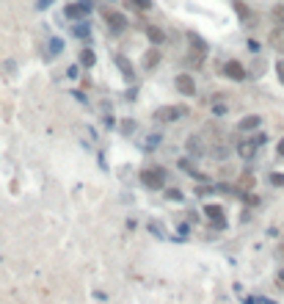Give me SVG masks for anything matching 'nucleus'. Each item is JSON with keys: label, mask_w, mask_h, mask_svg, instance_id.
Wrapping results in <instances>:
<instances>
[{"label": "nucleus", "mask_w": 284, "mask_h": 304, "mask_svg": "<svg viewBox=\"0 0 284 304\" xmlns=\"http://www.w3.org/2000/svg\"><path fill=\"white\" fill-rule=\"evenodd\" d=\"M223 75H229L232 80H243L246 78V69L240 67L238 61H226V64H223Z\"/></svg>", "instance_id": "6"}, {"label": "nucleus", "mask_w": 284, "mask_h": 304, "mask_svg": "<svg viewBox=\"0 0 284 304\" xmlns=\"http://www.w3.org/2000/svg\"><path fill=\"white\" fill-rule=\"evenodd\" d=\"M116 64L122 67V72H124V78H133V64L127 61L124 56H116Z\"/></svg>", "instance_id": "13"}, {"label": "nucleus", "mask_w": 284, "mask_h": 304, "mask_svg": "<svg viewBox=\"0 0 284 304\" xmlns=\"http://www.w3.org/2000/svg\"><path fill=\"white\" fill-rule=\"evenodd\" d=\"M180 114H182V116L188 114V108H185V105H168V108H160V111H157V119L171 122V119H177Z\"/></svg>", "instance_id": "3"}, {"label": "nucleus", "mask_w": 284, "mask_h": 304, "mask_svg": "<svg viewBox=\"0 0 284 304\" xmlns=\"http://www.w3.org/2000/svg\"><path fill=\"white\" fill-rule=\"evenodd\" d=\"M177 89H180L185 97H193V94H196V83H193L191 75H177Z\"/></svg>", "instance_id": "4"}, {"label": "nucleus", "mask_w": 284, "mask_h": 304, "mask_svg": "<svg viewBox=\"0 0 284 304\" xmlns=\"http://www.w3.org/2000/svg\"><path fill=\"white\" fill-rule=\"evenodd\" d=\"M88 9H91V6H88L86 0H80V3H72V6H67V17H72V20H78V17H86V14H88Z\"/></svg>", "instance_id": "7"}, {"label": "nucleus", "mask_w": 284, "mask_h": 304, "mask_svg": "<svg viewBox=\"0 0 284 304\" xmlns=\"http://www.w3.org/2000/svg\"><path fill=\"white\" fill-rule=\"evenodd\" d=\"M259 144H265V136H262V133H257L251 141H240V144H238V155L248 161V158L257 155V147H259Z\"/></svg>", "instance_id": "1"}, {"label": "nucleus", "mask_w": 284, "mask_h": 304, "mask_svg": "<svg viewBox=\"0 0 284 304\" xmlns=\"http://www.w3.org/2000/svg\"><path fill=\"white\" fill-rule=\"evenodd\" d=\"M157 61H160V47H152L149 53H146V58H144V67H146V69H152Z\"/></svg>", "instance_id": "10"}, {"label": "nucleus", "mask_w": 284, "mask_h": 304, "mask_svg": "<svg viewBox=\"0 0 284 304\" xmlns=\"http://www.w3.org/2000/svg\"><path fill=\"white\" fill-rule=\"evenodd\" d=\"M204 213L210 216L212 221H215V227H223V224H226V216H223V208H221V205H207Z\"/></svg>", "instance_id": "5"}, {"label": "nucleus", "mask_w": 284, "mask_h": 304, "mask_svg": "<svg viewBox=\"0 0 284 304\" xmlns=\"http://www.w3.org/2000/svg\"><path fill=\"white\" fill-rule=\"evenodd\" d=\"M273 20L284 28V6H276V9H273Z\"/></svg>", "instance_id": "18"}, {"label": "nucleus", "mask_w": 284, "mask_h": 304, "mask_svg": "<svg viewBox=\"0 0 284 304\" xmlns=\"http://www.w3.org/2000/svg\"><path fill=\"white\" fill-rule=\"evenodd\" d=\"M240 130H254V127H259V116H246V119H240Z\"/></svg>", "instance_id": "11"}, {"label": "nucleus", "mask_w": 284, "mask_h": 304, "mask_svg": "<svg viewBox=\"0 0 284 304\" xmlns=\"http://www.w3.org/2000/svg\"><path fill=\"white\" fill-rule=\"evenodd\" d=\"M235 9H238V14H240V17H243V20H246V22H248V20H254V14H251V11H248V9H246V6H243V3H235Z\"/></svg>", "instance_id": "17"}, {"label": "nucleus", "mask_w": 284, "mask_h": 304, "mask_svg": "<svg viewBox=\"0 0 284 304\" xmlns=\"http://www.w3.org/2000/svg\"><path fill=\"white\" fill-rule=\"evenodd\" d=\"M80 64H83V67H91V64H94V50H83L80 53Z\"/></svg>", "instance_id": "16"}, {"label": "nucleus", "mask_w": 284, "mask_h": 304, "mask_svg": "<svg viewBox=\"0 0 284 304\" xmlns=\"http://www.w3.org/2000/svg\"><path fill=\"white\" fill-rule=\"evenodd\" d=\"M127 6H130V9H135V11H146L152 6V0H127Z\"/></svg>", "instance_id": "15"}, {"label": "nucleus", "mask_w": 284, "mask_h": 304, "mask_svg": "<svg viewBox=\"0 0 284 304\" xmlns=\"http://www.w3.org/2000/svg\"><path fill=\"white\" fill-rule=\"evenodd\" d=\"M188 149H193V152H196V149H199V138H196V136H193V138H191V141H188Z\"/></svg>", "instance_id": "21"}, {"label": "nucleus", "mask_w": 284, "mask_h": 304, "mask_svg": "<svg viewBox=\"0 0 284 304\" xmlns=\"http://www.w3.org/2000/svg\"><path fill=\"white\" fill-rule=\"evenodd\" d=\"M105 20H108L110 31H124V25H127V20L122 14H116V11H105Z\"/></svg>", "instance_id": "8"}, {"label": "nucleus", "mask_w": 284, "mask_h": 304, "mask_svg": "<svg viewBox=\"0 0 284 304\" xmlns=\"http://www.w3.org/2000/svg\"><path fill=\"white\" fill-rule=\"evenodd\" d=\"M279 155L284 158V138H281V141H279Z\"/></svg>", "instance_id": "22"}, {"label": "nucleus", "mask_w": 284, "mask_h": 304, "mask_svg": "<svg viewBox=\"0 0 284 304\" xmlns=\"http://www.w3.org/2000/svg\"><path fill=\"white\" fill-rule=\"evenodd\" d=\"M141 180H144V185H149V188H163L165 174H163V169H144V172H141Z\"/></svg>", "instance_id": "2"}, {"label": "nucleus", "mask_w": 284, "mask_h": 304, "mask_svg": "<svg viewBox=\"0 0 284 304\" xmlns=\"http://www.w3.org/2000/svg\"><path fill=\"white\" fill-rule=\"evenodd\" d=\"M146 33H149V39H152L155 44H160V42H163V31H160V28H155V25H146Z\"/></svg>", "instance_id": "14"}, {"label": "nucleus", "mask_w": 284, "mask_h": 304, "mask_svg": "<svg viewBox=\"0 0 284 304\" xmlns=\"http://www.w3.org/2000/svg\"><path fill=\"white\" fill-rule=\"evenodd\" d=\"M238 185H240L243 191H251L254 185H257V180H254V174H248V172H246V174H240V183H238Z\"/></svg>", "instance_id": "12"}, {"label": "nucleus", "mask_w": 284, "mask_h": 304, "mask_svg": "<svg viewBox=\"0 0 284 304\" xmlns=\"http://www.w3.org/2000/svg\"><path fill=\"white\" fill-rule=\"evenodd\" d=\"M279 282H284V271H281V274H279Z\"/></svg>", "instance_id": "23"}, {"label": "nucleus", "mask_w": 284, "mask_h": 304, "mask_svg": "<svg viewBox=\"0 0 284 304\" xmlns=\"http://www.w3.org/2000/svg\"><path fill=\"white\" fill-rule=\"evenodd\" d=\"M276 72H279V80L284 83V61H279V64H276Z\"/></svg>", "instance_id": "20"}, {"label": "nucleus", "mask_w": 284, "mask_h": 304, "mask_svg": "<svg viewBox=\"0 0 284 304\" xmlns=\"http://www.w3.org/2000/svg\"><path fill=\"white\" fill-rule=\"evenodd\" d=\"M279 255H281V257H284V246H281V249H279Z\"/></svg>", "instance_id": "24"}, {"label": "nucleus", "mask_w": 284, "mask_h": 304, "mask_svg": "<svg viewBox=\"0 0 284 304\" xmlns=\"http://www.w3.org/2000/svg\"><path fill=\"white\" fill-rule=\"evenodd\" d=\"M270 183H273V185H284V174H279V172L270 174Z\"/></svg>", "instance_id": "19"}, {"label": "nucleus", "mask_w": 284, "mask_h": 304, "mask_svg": "<svg viewBox=\"0 0 284 304\" xmlns=\"http://www.w3.org/2000/svg\"><path fill=\"white\" fill-rule=\"evenodd\" d=\"M268 42H270V47H273V50H279V53H284V28H281V25L276 28V31H270Z\"/></svg>", "instance_id": "9"}]
</instances>
